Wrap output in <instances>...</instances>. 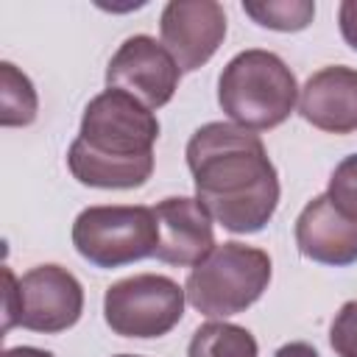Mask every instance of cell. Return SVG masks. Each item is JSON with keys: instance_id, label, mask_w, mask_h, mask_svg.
Masks as SVG:
<instances>
[{"instance_id": "cell-1", "label": "cell", "mask_w": 357, "mask_h": 357, "mask_svg": "<svg viewBox=\"0 0 357 357\" xmlns=\"http://www.w3.org/2000/svg\"><path fill=\"white\" fill-rule=\"evenodd\" d=\"M195 198L226 231L254 234L279 206V176L262 139L234 123H204L187 142Z\"/></svg>"}, {"instance_id": "cell-2", "label": "cell", "mask_w": 357, "mask_h": 357, "mask_svg": "<svg viewBox=\"0 0 357 357\" xmlns=\"http://www.w3.org/2000/svg\"><path fill=\"white\" fill-rule=\"evenodd\" d=\"M156 114L120 89L95 95L70 142L67 167L75 181L98 190H134L153 173Z\"/></svg>"}, {"instance_id": "cell-3", "label": "cell", "mask_w": 357, "mask_h": 357, "mask_svg": "<svg viewBox=\"0 0 357 357\" xmlns=\"http://www.w3.org/2000/svg\"><path fill=\"white\" fill-rule=\"evenodd\" d=\"M298 100L293 70L271 50H243L218 78V103L223 114L248 131L282 126Z\"/></svg>"}, {"instance_id": "cell-4", "label": "cell", "mask_w": 357, "mask_h": 357, "mask_svg": "<svg viewBox=\"0 0 357 357\" xmlns=\"http://www.w3.org/2000/svg\"><path fill=\"white\" fill-rule=\"evenodd\" d=\"M271 282V257L245 243L215 245L187 276L184 296L209 318H229L262 298Z\"/></svg>"}, {"instance_id": "cell-5", "label": "cell", "mask_w": 357, "mask_h": 357, "mask_svg": "<svg viewBox=\"0 0 357 357\" xmlns=\"http://www.w3.org/2000/svg\"><path fill=\"white\" fill-rule=\"evenodd\" d=\"M6 273L3 332L25 326L31 332L56 335L78 324L84 312V287L61 265H36L20 279L11 268Z\"/></svg>"}, {"instance_id": "cell-6", "label": "cell", "mask_w": 357, "mask_h": 357, "mask_svg": "<svg viewBox=\"0 0 357 357\" xmlns=\"http://www.w3.org/2000/svg\"><path fill=\"white\" fill-rule=\"evenodd\" d=\"M75 251L95 268H123L156 254L153 206H86L73 223Z\"/></svg>"}, {"instance_id": "cell-7", "label": "cell", "mask_w": 357, "mask_h": 357, "mask_svg": "<svg viewBox=\"0 0 357 357\" xmlns=\"http://www.w3.org/2000/svg\"><path fill=\"white\" fill-rule=\"evenodd\" d=\"M184 287L170 276L137 273L106 287L103 318L120 337H162L184 315Z\"/></svg>"}, {"instance_id": "cell-8", "label": "cell", "mask_w": 357, "mask_h": 357, "mask_svg": "<svg viewBox=\"0 0 357 357\" xmlns=\"http://www.w3.org/2000/svg\"><path fill=\"white\" fill-rule=\"evenodd\" d=\"M181 70L162 42L148 33L128 36L106 67V86L137 98L142 106L162 109L178 89Z\"/></svg>"}, {"instance_id": "cell-9", "label": "cell", "mask_w": 357, "mask_h": 357, "mask_svg": "<svg viewBox=\"0 0 357 357\" xmlns=\"http://www.w3.org/2000/svg\"><path fill=\"white\" fill-rule=\"evenodd\" d=\"M159 33L181 73L204 67L226 39V11L215 0H170L159 17Z\"/></svg>"}, {"instance_id": "cell-10", "label": "cell", "mask_w": 357, "mask_h": 357, "mask_svg": "<svg viewBox=\"0 0 357 357\" xmlns=\"http://www.w3.org/2000/svg\"><path fill=\"white\" fill-rule=\"evenodd\" d=\"M153 215L159 223V245L153 254L156 259L178 268H195L215 248L212 215L198 198H165L153 206Z\"/></svg>"}, {"instance_id": "cell-11", "label": "cell", "mask_w": 357, "mask_h": 357, "mask_svg": "<svg viewBox=\"0 0 357 357\" xmlns=\"http://www.w3.org/2000/svg\"><path fill=\"white\" fill-rule=\"evenodd\" d=\"M296 245L312 262L351 265L357 262V218L335 206L326 192L315 195L296 218Z\"/></svg>"}, {"instance_id": "cell-12", "label": "cell", "mask_w": 357, "mask_h": 357, "mask_svg": "<svg viewBox=\"0 0 357 357\" xmlns=\"http://www.w3.org/2000/svg\"><path fill=\"white\" fill-rule=\"evenodd\" d=\"M298 114L329 134L357 131V70L332 64L312 73L298 92Z\"/></svg>"}, {"instance_id": "cell-13", "label": "cell", "mask_w": 357, "mask_h": 357, "mask_svg": "<svg viewBox=\"0 0 357 357\" xmlns=\"http://www.w3.org/2000/svg\"><path fill=\"white\" fill-rule=\"evenodd\" d=\"M187 357H259V346L245 326L209 321L192 332Z\"/></svg>"}, {"instance_id": "cell-14", "label": "cell", "mask_w": 357, "mask_h": 357, "mask_svg": "<svg viewBox=\"0 0 357 357\" xmlns=\"http://www.w3.org/2000/svg\"><path fill=\"white\" fill-rule=\"evenodd\" d=\"M36 89L11 61L0 64V126H31L36 120Z\"/></svg>"}, {"instance_id": "cell-15", "label": "cell", "mask_w": 357, "mask_h": 357, "mask_svg": "<svg viewBox=\"0 0 357 357\" xmlns=\"http://www.w3.org/2000/svg\"><path fill=\"white\" fill-rule=\"evenodd\" d=\"M243 11L262 28L271 31H304L312 17H315V3L312 0H245Z\"/></svg>"}, {"instance_id": "cell-16", "label": "cell", "mask_w": 357, "mask_h": 357, "mask_svg": "<svg viewBox=\"0 0 357 357\" xmlns=\"http://www.w3.org/2000/svg\"><path fill=\"white\" fill-rule=\"evenodd\" d=\"M326 195L335 201V206H340L346 215L357 218V153L346 156L329 176V187Z\"/></svg>"}, {"instance_id": "cell-17", "label": "cell", "mask_w": 357, "mask_h": 357, "mask_svg": "<svg viewBox=\"0 0 357 357\" xmlns=\"http://www.w3.org/2000/svg\"><path fill=\"white\" fill-rule=\"evenodd\" d=\"M329 346L337 357H357V301H346L332 326H329Z\"/></svg>"}, {"instance_id": "cell-18", "label": "cell", "mask_w": 357, "mask_h": 357, "mask_svg": "<svg viewBox=\"0 0 357 357\" xmlns=\"http://www.w3.org/2000/svg\"><path fill=\"white\" fill-rule=\"evenodd\" d=\"M337 25H340V36L346 39V45L357 50V0H343L337 6Z\"/></svg>"}, {"instance_id": "cell-19", "label": "cell", "mask_w": 357, "mask_h": 357, "mask_svg": "<svg viewBox=\"0 0 357 357\" xmlns=\"http://www.w3.org/2000/svg\"><path fill=\"white\" fill-rule=\"evenodd\" d=\"M273 357H321L310 343H301V340H296V343H284Z\"/></svg>"}, {"instance_id": "cell-20", "label": "cell", "mask_w": 357, "mask_h": 357, "mask_svg": "<svg viewBox=\"0 0 357 357\" xmlns=\"http://www.w3.org/2000/svg\"><path fill=\"white\" fill-rule=\"evenodd\" d=\"M3 357H53V354L36 346H14V349H6Z\"/></svg>"}, {"instance_id": "cell-21", "label": "cell", "mask_w": 357, "mask_h": 357, "mask_svg": "<svg viewBox=\"0 0 357 357\" xmlns=\"http://www.w3.org/2000/svg\"><path fill=\"white\" fill-rule=\"evenodd\" d=\"M117 357H139V354H117Z\"/></svg>"}]
</instances>
